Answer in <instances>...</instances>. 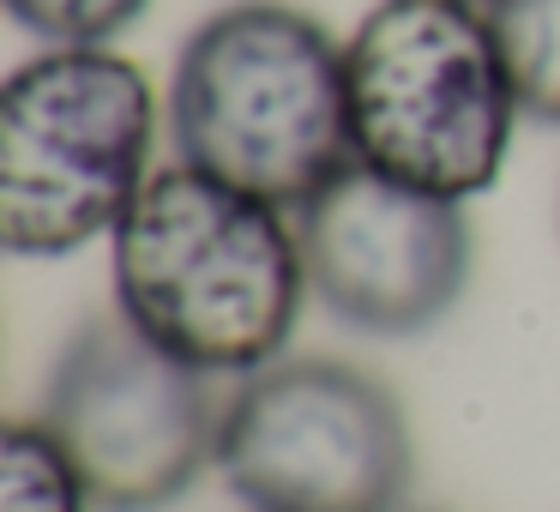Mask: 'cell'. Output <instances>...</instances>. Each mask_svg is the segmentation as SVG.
Segmentation results:
<instances>
[{
  "label": "cell",
  "mask_w": 560,
  "mask_h": 512,
  "mask_svg": "<svg viewBox=\"0 0 560 512\" xmlns=\"http://www.w3.org/2000/svg\"><path fill=\"white\" fill-rule=\"evenodd\" d=\"M115 314L199 374H259L302 326L307 259L283 206L194 163L145 182L109 235Z\"/></svg>",
  "instance_id": "cell-1"
},
{
  "label": "cell",
  "mask_w": 560,
  "mask_h": 512,
  "mask_svg": "<svg viewBox=\"0 0 560 512\" xmlns=\"http://www.w3.org/2000/svg\"><path fill=\"white\" fill-rule=\"evenodd\" d=\"M175 158L302 211L355 163L343 43L290 0H235L175 55Z\"/></svg>",
  "instance_id": "cell-2"
},
{
  "label": "cell",
  "mask_w": 560,
  "mask_h": 512,
  "mask_svg": "<svg viewBox=\"0 0 560 512\" xmlns=\"http://www.w3.org/2000/svg\"><path fill=\"white\" fill-rule=\"evenodd\" d=\"M355 163L440 199L500 182L518 91L482 0H380L343 43Z\"/></svg>",
  "instance_id": "cell-3"
},
{
  "label": "cell",
  "mask_w": 560,
  "mask_h": 512,
  "mask_svg": "<svg viewBox=\"0 0 560 512\" xmlns=\"http://www.w3.org/2000/svg\"><path fill=\"white\" fill-rule=\"evenodd\" d=\"M158 91L115 49H43L0 85V242L19 259H67L145 194Z\"/></svg>",
  "instance_id": "cell-4"
},
{
  "label": "cell",
  "mask_w": 560,
  "mask_h": 512,
  "mask_svg": "<svg viewBox=\"0 0 560 512\" xmlns=\"http://www.w3.org/2000/svg\"><path fill=\"white\" fill-rule=\"evenodd\" d=\"M218 470L254 512H404L416 440L380 374L283 356L230 392Z\"/></svg>",
  "instance_id": "cell-5"
},
{
  "label": "cell",
  "mask_w": 560,
  "mask_h": 512,
  "mask_svg": "<svg viewBox=\"0 0 560 512\" xmlns=\"http://www.w3.org/2000/svg\"><path fill=\"white\" fill-rule=\"evenodd\" d=\"M211 380L127 314H85L43 380L37 422L61 440L97 512H163L218 464L230 398Z\"/></svg>",
  "instance_id": "cell-6"
},
{
  "label": "cell",
  "mask_w": 560,
  "mask_h": 512,
  "mask_svg": "<svg viewBox=\"0 0 560 512\" xmlns=\"http://www.w3.org/2000/svg\"><path fill=\"white\" fill-rule=\"evenodd\" d=\"M307 290L368 338H416L458 307L476 266L464 199H440L350 163L295 211Z\"/></svg>",
  "instance_id": "cell-7"
},
{
  "label": "cell",
  "mask_w": 560,
  "mask_h": 512,
  "mask_svg": "<svg viewBox=\"0 0 560 512\" xmlns=\"http://www.w3.org/2000/svg\"><path fill=\"white\" fill-rule=\"evenodd\" d=\"M518 109L560 127V0H482Z\"/></svg>",
  "instance_id": "cell-8"
},
{
  "label": "cell",
  "mask_w": 560,
  "mask_h": 512,
  "mask_svg": "<svg viewBox=\"0 0 560 512\" xmlns=\"http://www.w3.org/2000/svg\"><path fill=\"white\" fill-rule=\"evenodd\" d=\"M91 494L43 422H13L0 440V512H85Z\"/></svg>",
  "instance_id": "cell-9"
},
{
  "label": "cell",
  "mask_w": 560,
  "mask_h": 512,
  "mask_svg": "<svg viewBox=\"0 0 560 512\" xmlns=\"http://www.w3.org/2000/svg\"><path fill=\"white\" fill-rule=\"evenodd\" d=\"M7 13L49 49H109L151 13V0H7Z\"/></svg>",
  "instance_id": "cell-10"
},
{
  "label": "cell",
  "mask_w": 560,
  "mask_h": 512,
  "mask_svg": "<svg viewBox=\"0 0 560 512\" xmlns=\"http://www.w3.org/2000/svg\"><path fill=\"white\" fill-rule=\"evenodd\" d=\"M404 512H410V507H404Z\"/></svg>",
  "instance_id": "cell-11"
}]
</instances>
